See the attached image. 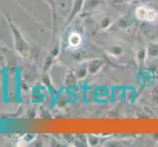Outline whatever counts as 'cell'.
<instances>
[{
    "label": "cell",
    "mask_w": 158,
    "mask_h": 147,
    "mask_svg": "<svg viewBox=\"0 0 158 147\" xmlns=\"http://www.w3.org/2000/svg\"><path fill=\"white\" fill-rule=\"evenodd\" d=\"M88 141L90 145H96L97 144V138L95 137H94V135H89Z\"/></svg>",
    "instance_id": "5b68a950"
},
{
    "label": "cell",
    "mask_w": 158,
    "mask_h": 147,
    "mask_svg": "<svg viewBox=\"0 0 158 147\" xmlns=\"http://www.w3.org/2000/svg\"><path fill=\"white\" fill-rule=\"evenodd\" d=\"M135 17L139 20L143 21V22H148V23H152L155 22L158 18L157 12L150 7L148 6H139L135 9Z\"/></svg>",
    "instance_id": "6da1fadb"
},
{
    "label": "cell",
    "mask_w": 158,
    "mask_h": 147,
    "mask_svg": "<svg viewBox=\"0 0 158 147\" xmlns=\"http://www.w3.org/2000/svg\"><path fill=\"white\" fill-rule=\"evenodd\" d=\"M148 54L151 57H156L158 56V44H152L149 46V48L146 50Z\"/></svg>",
    "instance_id": "277c9868"
},
{
    "label": "cell",
    "mask_w": 158,
    "mask_h": 147,
    "mask_svg": "<svg viewBox=\"0 0 158 147\" xmlns=\"http://www.w3.org/2000/svg\"><path fill=\"white\" fill-rule=\"evenodd\" d=\"M68 41L71 48H78L81 44V36L78 32H72L69 36Z\"/></svg>",
    "instance_id": "3957f363"
},
{
    "label": "cell",
    "mask_w": 158,
    "mask_h": 147,
    "mask_svg": "<svg viewBox=\"0 0 158 147\" xmlns=\"http://www.w3.org/2000/svg\"><path fill=\"white\" fill-rule=\"evenodd\" d=\"M103 60L101 59H96V60H92V61L88 65V70H89V73L94 75L97 74V72L103 67Z\"/></svg>",
    "instance_id": "7a4b0ae2"
},
{
    "label": "cell",
    "mask_w": 158,
    "mask_h": 147,
    "mask_svg": "<svg viewBox=\"0 0 158 147\" xmlns=\"http://www.w3.org/2000/svg\"><path fill=\"white\" fill-rule=\"evenodd\" d=\"M122 1H130V0H122Z\"/></svg>",
    "instance_id": "52a82bcc"
},
{
    "label": "cell",
    "mask_w": 158,
    "mask_h": 147,
    "mask_svg": "<svg viewBox=\"0 0 158 147\" xmlns=\"http://www.w3.org/2000/svg\"><path fill=\"white\" fill-rule=\"evenodd\" d=\"M109 26H110V20H109L108 18H106V19H104V20L102 21L101 27H102L103 29H107Z\"/></svg>",
    "instance_id": "8992f818"
}]
</instances>
